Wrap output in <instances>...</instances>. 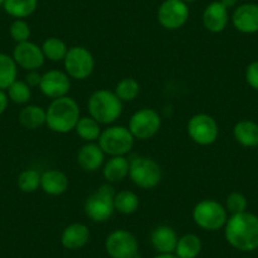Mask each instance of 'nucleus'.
<instances>
[{
    "instance_id": "nucleus-1",
    "label": "nucleus",
    "mask_w": 258,
    "mask_h": 258,
    "mask_svg": "<svg viewBox=\"0 0 258 258\" xmlns=\"http://www.w3.org/2000/svg\"><path fill=\"white\" fill-rule=\"evenodd\" d=\"M224 237L240 252L258 249V217L249 212L230 215L224 225Z\"/></svg>"
},
{
    "instance_id": "nucleus-2",
    "label": "nucleus",
    "mask_w": 258,
    "mask_h": 258,
    "mask_svg": "<svg viewBox=\"0 0 258 258\" xmlns=\"http://www.w3.org/2000/svg\"><path fill=\"white\" fill-rule=\"evenodd\" d=\"M80 116V106L74 98L68 95L53 99L46 109V125L52 132L66 135L75 131Z\"/></svg>"
},
{
    "instance_id": "nucleus-3",
    "label": "nucleus",
    "mask_w": 258,
    "mask_h": 258,
    "mask_svg": "<svg viewBox=\"0 0 258 258\" xmlns=\"http://www.w3.org/2000/svg\"><path fill=\"white\" fill-rule=\"evenodd\" d=\"M88 111L89 115L98 123L111 125L120 118L123 113V103L114 91L99 89L89 96Z\"/></svg>"
},
{
    "instance_id": "nucleus-4",
    "label": "nucleus",
    "mask_w": 258,
    "mask_h": 258,
    "mask_svg": "<svg viewBox=\"0 0 258 258\" xmlns=\"http://www.w3.org/2000/svg\"><path fill=\"white\" fill-rule=\"evenodd\" d=\"M115 192V188L111 183H104L94 192H91L84 204V212L86 217L95 223H104L110 219L115 212L114 209Z\"/></svg>"
},
{
    "instance_id": "nucleus-5",
    "label": "nucleus",
    "mask_w": 258,
    "mask_h": 258,
    "mask_svg": "<svg viewBox=\"0 0 258 258\" xmlns=\"http://www.w3.org/2000/svg\"><path fill=\"white\" fill-rule=\"evenodd\" d=\"M129 178L137 187L152 190L162 181V168L153 158L137 156L129 161Z\"/></svg>"
},
{
    "instance_id": "nucleus-6",
    "label": "nucleus",
    "mask_w": 258,
    "mask_h": 258,
    "mask_svg": "<svg viewBox=\"0 0 258 258\" xmlns=\"http://www.w3.org/2000/svg\"><path fill=\"white\" fill-rule=\"evenodd\" d=\"M228 218L224 205L214 199L200 200L192 209L194 223L207 232H217L224 228Z\"/></svg>"
},
{
    "instance_id": "nucleus-7",
    "label": "nucleus",
    "mask_w": 258,
    "mask_h": 258,
    "mask_svg": "<svg viewBox=\"0 0 258 258\" xmlns=\"http://www.w3.org/2000/svg\"><path fill=\"white\" fill-rule=\"evenodd\" d=\"M135 137L132 136L128 126L124 125H109L101 131L98 140V145L105 155L125 156L132 151L135 146Z\"/></svg>"
},
{
    "instance_id": "nucleus-8",
    "label": "nucleus",
    "mask_w": 258,
    "mask_h": 258,
    "mask_svg": "<svg viewBox=\"0 0 258 258\" xmlns=\"http://www.w3.org/2000/svg\"><path fill=\"white\" fill-rule=\"evenodd\" d=\"M62 62L63 71L70 76L71 80H86L95 69V58L93 53L84 46L70 47Z\"/></svg>"
},
{
    "instance_id": "nucleus-9",
    "label": "nucleus",
    "mask_w": 258,
    "mask_h": 258,
    "mask_svg": "<svg viewBox=\"0 0 258 258\" xmlns=\"http://www.w3.org/2000/svg\"><path fill=\"white\" fill-rule=\"evenodd\" d=\"M162 119L160 113L153 108H142L135 111L129 119L128 129L135 140L147 141L160 132Z\"/></svg>"
},
{
    "instance_id": "nucleus-10",
    "label": "nucleus",
    "mask_w": 258,
    "mask_h": 258,
    "mask_svg": "<svg viewBox=\"0 0 258 258\" xmlns=\"http://www.w3.org/2000/svg\"><path fill=\"white\" fill-rule=\"evenodd\" d=\"M187 136L199 146H210L219 137V125L214 116L207 113H198L191 116L186 125Z\"/></svg>"
},
{
    "instance_id": "nucleus-11",
    "label": "nucleus",
    "mask_w": 258,
    "mask_h": 258,
    "mask_svg": "<svg viewBox=\"0 0 258 258\" xmlns=\"http://www.w3.org/2000/svg\"><path fill=\"white\" fill-rule=\"evenodd\" d=\"M105 250L110 258H136L138 254V240L126 229H115L105 238Z\"/></svg>"
},
{
    "instance_id": "nucleus-12",
    "label": "nucleus",
    "mask_w": 258,
    "mask_h": 258,
    "mask_svg": "<svg viewBox=\"0 0 258 258\" xmlns=\"http://www.w3.org/2000/svg\"><path fill=\"white\" fill-rule=\"evenodd\" d=\"M190 11L182 0H165L157 11V21L167 31H177L188 21Z\"/></svg>"
},
{
    "instance_id": "nucleus-13",
    "label": "nucleus",
    "mask_w": 258,
    "mask_h": 258,
    "mask_svg": "<svg viewBox=\"0 0 258 258\" xmlns=\"http://www.w3.org/2000/svg\"><path fill=\"white\" fill-rule=\"evenodd\" d=\"M12 57L16 61L17 66L26 71L39 70L46 62L41 46L31 41L17 43L13 48Z\"/></svg>"
},
{
    "instance_id": "nucleus-14",
    "label": "nucleus",
    "mask_w": 258,
    "mask_h": 258,
    "mask_svg": "<svg viewBox=\"0 0 258 258\" xmlns=\"http://www.w3.org/2000/svg\"><path fill=\"white\" fill-rule=\"evenodd\" d=\"M71 89V79L62 70H48L42 74L39 90L49 99H58L68 96Z\"/></svg>"
},
{
    "instance_id": "nucleus-15",
    "label": "nucleus",
    "mask_w": 258,
    "mask_h": 258,
    "mask_svg": "<svg viewBox=\"0 0 258 258\" xmlns=\"http://www.w3.org/2000/svg\"><path fill=\"white\" fill-rule=\"evenodd\" d=\"M232 24L243 34H254L258 32V4H240L232 14Z\"/></svg>"
},
{
    "instance_id": "nucleus-16",
    "label": "nucleus",
    "mask_w": 258,
    "mask_h": 258,
    "mask_svg": "<svg viewBox=\"0 0 258 258\" xmlns=\"http://www.w3.org/2000/svg\"><path fill=\"white\" fill-rule=\"evenodd\" d=\"M229 23V12L219 0L208 4L203 12V24L210 33H220Z\"/></svg>"
},
{
    "instance_id": "nucleus-17",
    "label": "nucleus",
    "mask_w": 258,
    "mask_h": 258,
    "mask_svg": "<svg viewBox=\"0 0 258 258\" xmlns=\"http://www.w3.org/2000/svg\"><path fill=\"white\" fill-rule=\"evenodd\" d=\"M105 153L96 142H89L81 146L78 152V165L84 172H96L105 163Z\"/></svg>"
},
{
    "instance_id": "nucleus-18",
    "label": "nucleus",
    "mask_w": 258,
    "mask_h": 258,
    "mask_svg": "<svg viewBox=\"0 0 258 258\" xmlns=\"http://www.w3.org/2000/svg\"><path fill=\"white\" fill-rule=\"evenodd\" d=\"M89 239H90V230H89L88 225L84 223H71L68 227H64L61 233V237H59L63 248L70 250H76L85 247Z\"/></svg>"
},
{
    "instance_id": "nucleus-19",
    "label": "nucleus",
    "mask_w": 258,
    "mask_h": 258,
    "mask_svg": "<svg viewBox=\"0 0 258 258\" xmlns=\"http://www.w3.org/2000/svg\"><path fill=\"white\" fill-rule=\"evenodd\" d=\"M70 181L68 175L61 170L51 168L41 173V188L49 197H59L68 191Z\"/></svg>"
},
{
    "instance_id": "nucleus-20",
    "label": "nucleus",
    "mask_w": 258,
    "mask_h": 258,
    "mask_svg": "<svg viewBox=\"0 0 258 258\" xmlns=\"http://www.w3.org/2000/svg\"><path fill=\"white\" fill-rule=\"evenodd\" d=\"M177 240V233L170 225H158L151 233V244L158 253H173Z\"/></svg>"
},
{
    "instance_id": "nucleus-21",
    "label": "nucleus",
    "mask_w": 258,
    "mask_h": 258,
    "mask_svg": "<svg viewBox=\"0 0 258 258\" xmlns=\"http://www.w3.org/2000/svg\"><path fill=\"white\" fill-rule=\"evenodd\" d=\"M129 176V160L125 156L110 157L103 166V177L106 183H119Z\"/></svg>"
},
{
    "instance_id": "nucleus-22",
    "label": "nucleus",
    "mask_w": 258,
    "mask_h": 258,
    "mask_svg": "<svg viewBox=\"0 0 258 258\" xmlns=\"http://www.w3.org/2000/svg\"><path fill=\"white\" fill-rule=\"evenodd\" d=\"M233 137L243 147H258V123L249 119L237 121L233 126Z\"/></svg>"
},
{
    "instance_id": "nucleus-23",
    "label": "nucleus",
    "mask_w": 258,
    "mask_h": 258,
    "mask_svg": "<svg viewBox=\"0 0 258 258\" xmlns=\"http://www.w3.org/2000/svg\"><path fill=\"white\" fill-rule=\"evenodd\" d=\"M18 120L23 128L36 131L46 125V109L36 104H27L18 114Z\"/></svg>"
},
{
    "instance_id": "nucleus-24",
    "label": "nucleus",
    "mask_w": 258,
    "mask_h": 258,
    "mask_svg": "<svg viewBox=\"0 0 258 258\" xmlns=\"http://www.w3.org/2000/svg\"><path fill=\"white\" fill-rule=\"evenodd\" d=\"M203 249L202 238L194 233H186L178 238L175 254L178 258H197Z\"/></svg>"
},
{
    "instance_id": "nucleus-25",
    "label": "nucleus",
    "mask_w": 258,
    "mask_h": 258,
    "mask_svg": "<svg viewBox=\"0 0 258 258\" xmlns=\"http://www.w3.org/2000/svg\"><path fill=\"white\" fill-rule=\"evenodd\" d=\"M141 200L135 191L120 190L114 197V209L119 214L132 215L140 209Z\"/></svg>"
},
{
    "instance_id": "nucleus-26",
    "label": "nucleus",
    "mask_w": 258,
    "mask_h": 258,
    "mask_svg": "<svg viewBox=\"0 0 258 258\" xmlns=\"http://www.w3.org/2000/svg\"><path fill=\"white\" fill-rule=\"evenodd\" d=\"M3 8L13 18L26 19L37 11L38 0H6Z\"/></svg>"
},
{
    "instance_id": "nucleus-27",
    "label": "nucleus",
    "mask_w": 258,
    "mask_h": 258,
    "mask_svg": "<svg viewBox=\"0 0 258 258\" xmlns=\"http://www.w3.org/2000/svg\"><path fill=\"white\" fill-rule=\"evenodd\" d=\"M101 124L90 115L80 116L75 126V132L84 142H96L101 135Z\"/></svg>"
},
{
    "instance_id": "nucleus-28",
    "label": "nucleus",
    "mask_w": 258,
    "mask_h": 258,
    "mask_svg": "<svg viewBox=\"0 0 258 258\" xmlns=\"http://www.w3.org/2000/svg\"><path fill=\"white\" fill-rule=\"evenodd\" d=\"M18 78V66L11 54L0 53V90L6 91Z\"/></svg>"
},
{
    "instance_id": "nucleus-29",
    "label": "nucleus",
    "mask_w": 258,
    "mask_h": 258,
    "mask_svg": "<svg viewBox=\"0 0 258 258\" xmlns=\"http://www.w3.org/2000/svg\"><path fill=\"white\" fill-rule=\"evenodd\" d=\"M41 48L46 59L51 62H62L68 54L70 47H68V44L64 43V41H62L61 38L49 37V38L44 39Z\"/></svg>"
},
{
    "instance_id": "nucleus-30",
    "label": "nucleus",
    "mask_w": 258,
    "mask_h": 258,
    "mask_svg": "<svg viewBox=\"0 0 258 258\" xmlns=\"http://www.w3.org/2000/svg\"><path fill=\"white\" fill-rule=\"evenodd\" d=\"M115 95L120 99L121 103H131L138 98L141 93V85L136 79L124 78L115 85Z\"/></svg>"
},
{
    "instance_id": "nucleus-31",
    "label": "nucleus",
    "mask_w": 258,
    "mask_h": 258,
    "mask_svg": "<svg viewBox=\"0 0 258 258\" xmlns=\"http://www.w3.org/2000/svg\"><path fill=\"white\" fill-rule=\"evenodd\" d=\"M7 95L9 101L17 104V105H27L32 98V88L24 80L17 79L8 89Z\"/></svg>"
},
{
    "instance_id": "nucleus-32",
    "label": "nucleus",
    "mask_w": 258,
    "mask_h": 258,
    "mask_svg": "<svg viewBox=\"0 0 258 258\" xmlns=\"http://www.w3.org/2000/svg\"><path fill=\"white\" fill-rule=\"evenodd\" d=\"M18 188L24 194L36 192L41 187V172L36 168H27L18 175L17 178Z\"/></svg>"
},
{
    "instance_id": "nucleus-33",
    "label": "nucleus",
    "mask_w": 258,
    "mask_h": 258,
    "mask_svg": "<svg viewBox=\"0 0 258 258\" xmlns=\"http://www.w3.org/2000/svg\"><path fill=\"white\" fill-rule=\"evenodd\" d=\"M225 209H227L228 214H239V213L247 212L248 202L247 198L243 195L239 191H233L225 199Z\"/></svg>"
},
{
    "instance_id": "nucleus-34",
    "label": "nucleus",
    "mask_w": 258,
    "mask_h": 258,
    "mask_svg": "<svg viewBox=\"0 0 258 258\" xmlns=\"http://www.w3.org/2000/svg\"><path fill=\"white\" fill-rule=\"evenodd\" d=\"M9 34L16 44L27 42L31 37V27L24 19H16L9 27Z\"/></svg>"
},
{
    "instance_id": "nucleus-35",
    "label": "nucleus",
    "mask_w": 258,
    "mask_h": 258,
    "mask_svg": "<svg viewBox=\"0 0 258 258\" xmlns=\"http://www.w3.org/2000/svg\"><path fill=\"white\" fill-rule=\"evenodd\" d=\"M244 78L248 85L258 91V59L257 61L250 62L247 68H245Z\"/></svg>"
},
{
    "instance_id": "nucleus-36",
    "label": "nucleus",
    "mask_w": 258,
    "mask_h": 258,
    "mask_svg": "<svg viewBox=\"0 0 258 258\" xmlns=\"http://www.w3.org/2000/svg\"><path fill=\"white\" fill-rule=\"evenodd\" d=\"M41 80H42V74L39 73L38 70L27 71V75H26V79H24V81H26L31 88H39Z\"/></svg>"
},
{
    "instance_id": "nucleus-37",
    "label": "nucleus",
    "mask_w": 258,
    "mask_h": 258,
    "mask_svg": "<svg viewBox=\"0 0 258 258\" xmlns=\"http://www.w3.org/2000/svg\"><path fill=\"white\" fill-rule=\"evenodd\" d=\"M9 105V98L4 90H0V115L6 113Z\"/></svg>"
},
{
    "instance_id": "nucleus-38",
    "label": "nucleus",
    "mask_w": 258,
    "mask_h": 258,
    "mask_svg": "<svg viewBox=\"0 0 258 258\" xmlns=\"http://www.w3.org/2000/svg\"><path fill=\"white\" fill-rule=\"evenodd\" d=\"M219 2L228 9V11H229L230 8H234L238 3V0H219Z\"/></svg>"
},
{
    "instance_id": "nucleus-39",
    "label": "nucleus",
    "mask_w": 258,
    "mask_h": 258,
    "mask_svg": "<svg viewBox=\"0 0 258 258\" xmlns=\"http://www.w3.org/2000/svg\"><path fill=\"white\" fill-rule=\"evenodd\" d=\"M153 258H178V257L176 254H173V253H158V254Z\"/></svg>"
},
{
    "instance_id": "nucleus-40",
    "label": "nucleus",
    "mask_w": 258,
    "mask_h": 258,
    "mask_svg": "<svg viewBox=\"0 0 258 258\" xmlns=\"http://www.w3.org/2000/svg\"><path fill=\"white\" fill-rule=\"evenodd\" d=\"M183 3L188 4V3H195V2H198V0H182Z\"/></svg>"
},
{
    "instance_id": "nucleus-41",
    "label": "nucleus",
    "mask_w": 258,
    "mask_h": 258,
    "mask_svg": "<svg viewBox=\"0 0 258 258\" xmlns=\"http://www.w3.org/2000/svg\"><path fill=\"white\" fill-rule=\"evenodd\" d=\"M4 3H6V0H0V7L4 6Z\"/></svg>"
}]
</instances>
